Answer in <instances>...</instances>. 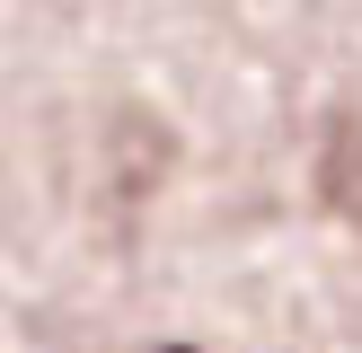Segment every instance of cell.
I'll return each instance as SVG.
<instances>
[{
    "mask_svg": "<svg viewBox=\"0 0 362 353\" xmlns=\"http://www.w3.org/2000/svg\"><path fill=\"white\" fill-rule=\"evenodd\" d=\"M318 203L345 229H362V115H336L318 141Z\"/></svg>",
    "mask_w": 362,
    "mask_h": 353,
    "instance_id": "obj_1",
    "label": "cell"
},
{
    "mask_svg": "<svg viewBox=\"0 0 362 353\" xmlns=\"http://www.w3.org/2000/svg\"><path fill=\"white\" fill-rule=\"evenodd\" d=\"M159 353H194V345H159Z\"/></svg>",
    "mask_w": 362,
    "mask_h": 353,
    "instance_id": "obj_2",
    "label": "cell"
}]
</instances>
